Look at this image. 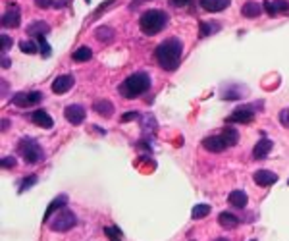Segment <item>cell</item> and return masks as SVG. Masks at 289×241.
Wrapping results in <instances>:
<instances>
[{
	"label": "cell",
	"mask_w": 289,
	"mask_h": 241,
	"mask_svg": "<svg viewBox=\"0 0 289 241\" xmlns=\"http://www.w3.org/2000/svg\"><path fill=\"white\" fill-rule=\"evenodd\" d=\"M181 52H183V41L177 37H170L156 46L154 56H156V62L160 64L162 70L173 71L181 64Z\"/></svg>",
	"instance_id": "1"
},
{
	"label": "cell",
	"mask_w": 289,
	"mask_h": 241,
	"mask_svg": "<svg viewBox=\"0 0 289 241\" xmlns=\"http://www.w3.org/2000/svg\"><path fill=\"white\" fill-rule=\"evenodd\" d=\"M148 89H150V75L146 71H137V73H131L130 77H126L120 83L118 93L124 99H137V97L144 95Z\"/></svg>",
	"instance_id": "2"
},
{
	"label": "cell",
	"mask_w": 289,
	"mask_h": 241,
	"mask_svg": "<svg viewBox=\"0 0 289 241\" xmlns=\"http://www.w3.org/2000/svg\"><path fill=\"white\" fill-rule=\"evenodd\" d=\"M166 25H168V14L164 10H146L139 19V27L148 37L158 35Z\"/></svg>",
	"instance_id": "3"
},
{
	"label": "cell",
	"mask_w": 289,
	"mask_h": 241,
	"mask_svg": "<svg viewBox=\"0 0 289 241\" xmlns=\"http://www.w3.org/2000/svg\"><path fill=\"white\" fill-rule=\"evenodd\" d=\"M17 153L23 156V160L27 164H35L39 160H43V149L41 145L35 141L33 137H23L21 141L17 143Z\"/></svg>",
	"instance_id": "4"
},
{
	"label": "cell",
	"mask_w": 289,
	"mask_h": 241,
	"mask_svg": "<svg viewBox=\"0 0 289 241\" xmlns=\"http://www.w3.org/2000/svg\"><path fill=\"white\" fill-rule=\"evenodd\" d=\"M262 100H257L255 104H241L237 106L228 118V124H251L255 120V110H262Z\"/></svg>",
	"instance_id": "5"
},
{
	"label": "cell",
	"mask_w": 289,
	"mask_h": 241,
	"mask_svg": "<svg viewBox=\"0 0 289 241\" xmlns=\"http://www.w3.org/2000/svg\"><path fill=\"white\" fill-rule=\"evenodd\" d=\"M48 222H50V230L52 232H70L77 224V216L72 211H68V209H62Z\"/></svg>",
	"instance_id": "6"
},
{
	"label": "cell",
	"mask_w": 289,
	"mask_h": 241,
	"mask_svg": "<svg viewBox=\"0 0 289 241\" xmlns=\"http://www.w3.org/2000/svg\"><path fill=\"white\" fill-rule=\"evenodd\" d=\"M43 100V93L39 91H19L12 97V104L19 106V108H29V106H35Z\"/></svg>",
	"instance_id": "7"
},
{
	"label": "cell",
	"mask_w": 289,
	"mask_h": 241,
	"mask_svg": "<svg viewBox=\"0 0 289 241\" xmlns=\"http://www.w3.org/2000/svg\"><path fill=\"white\" fill-rule=\"evenodd\" d=\"M64 118H66L72 126H81L87 118L85 108H83L81 104H70V106H66V110H64Z\"/></svg>",
	"instance_id": "8"
},
{
	"label": "cell",
	"mask_w": 289,
	"mask_h": 241,
	"mask_svg": "<svg viewBox=\"0 0 289 241\" xmlns=\"http://www.w3.org/2000/svg\"><path fill=\"white\" fill-rule=\"evenodd\" d=\"M202 149H206L208 153H222V151L228 149V143H226V139L222 137V133H218V135H208V137L202 139Z\"/></svg>",
	"instance_id": "9"
},
{
	"label": "cell",
	"mask_w": 289,
	"mask_h": 241,
	"mask_svg": "<svg viewBox=\"0 0 289 241\" xmlns=\"http://www.w3.org/2000/svg\"><path fill=\"white\" fill-rule=\"evenodd\" d=\"M73 85H75V79H73L72 73L58 75L56 79L52 81V93H56V95H66Z\"/></svg>",
	"instance_id": "10"
},
{
	"label": "cell",
	"mask_w": 289,
	"mask_h": 241,
	"mask_svg": "<svg viewBox=\"0 0 289 241\" xmlns=\"http://www.w3.org/2000/svg\"><path fill=\"white\" fill-rule=\"evenodd\" d=\"M29 120H31L35 126H39V128H43V129H50L54 126V120H52L50 114L46 112V110H43V108H39V110L29 114Z\"/></svg>",
	"instance_id": "11"
},
{
	"label": "cell",
	"mask_w": 289,
	"mask_h": 241,
	"mask_svg": "<svg viewBox=\"0 0 289 241\" xmlns=\"http://www.w3.org/2000/svg\"><path fill=\"white\" fill-rule=\"evenodd\" d=\"M2 27L6 29H15L19 25V21H21V14H19V8L17 6H12V8H8L4 15H2Z\"/></svg>",
	"instance_id": "12"
},
{
	"label": "cell",
	"mask_w": 289,
	"mask_h": 241,
	"mask_svg": "<svg viewBox=\"0 0 289 241\" xmlns=\"http://www.w3.org/2000/svg\"><path fill=\"white\" fill-rule=\"evenodd\" d=\"M253 180L260 187H270V185H274L278 182V174H274V172L270 170H257L253 174Z\"/></svg>",
	"instance_id": "13"
},
{
	"label": "cell",
	"mask_w": 289,
	"mask_h": 241,
	"mask_svg": "<svg viewBox=\"0 0 289 241\" xmlns=\"http://www.w3.org/2000/svg\"><path fill=\"white\" fill-rule=\"evenodd\" d=\"M272 147H274V143L270 141L268 137L262 135V139H260V141L255 145V149H253V156H255L257 160H262V158H266V156L272 153Z\"/></svg>",
	"instance_id": "14"
},
{
	"label": "cell",
	"mask_w": 289,
	"mask_h": 241,
	"mask_svg": "<svg viewBox=\"0 0 289 241\" xmlns=\"http://www.w3.org/2000/svg\"><path fill=\"white\" fill-rule=\"evenodd\" d=\"M66 205H68V195H58V197L48 205V209L44 211L43 222H48V220L52 218V214H56L58 211H62Z\"/></svg>",
	"instance_id": "15"
},
{
	"label": "cell",
	"mask_w": 289,
	"mask_h": 241,
	"mask_svg": "<svg viewBox=\"0 0 289 241\" xmlns=\"http://www.w3.org/2000/svg\"><path fill=\"white\" fill-rule=\"evenodd\" d=\"M231 0H199V4H201L202 10H206V12H222V10H226L228 6H230Z\"/></svg>",
	"instance_id": "16"
},
{
	"label": "cell",
	"mask_w": 289,
	"mask_h": 241,
	"mask_svg": "<svg viewBox=\"0 0 289 241\" xmlns=\"http://www.w3.org/2000/svg\"><path fill=\"white\" fill-rule=\"evenodd\" d=\"M50 31V27H48V23L46 21H35V23H31L27 27V35L29 39H39V37H44L46 33Z\"/></svg>",
	"instance_id": "17"
},
{
	"label": "cell",
	"mask_w": 289,
	"mask_h": 241,
	"mask_svg": "<svg viewBox=\"0 0 289 241\" xmlns=\"http://www.w3.org/2000/svg\"><path fill=\"white\" fill-rule=\"evenodd\" d=\"M228 203H230L231 207H235V209H245L247 203H249V197H247L245 191H231L230 195H228Z\"/></svg>",
	"instance_id": "18"
},
{
	"label": "cell",
	"mask_w": 289,
	"mask_h": 241,
	"mask_svg": "<svg viewBox=\"0 0 289 241\" xmlns=\"http://www.w3.org/2000/svg\"><path fill=\"white\" fill-rule=\"evenodd\" d=\"M262 6H260L259 2H245L243 6H241V15L243 17H249V19H253V17H259L262 14Z\"/></svg>",
	"instance_id": "19"
},
{
	"label": "cell",
	"mask_w": 289,
	"mask_h": 241,
	"mask_svg": "<svg viewBox=\"0 0 289 241\" xmlns=\"http://www.w3.org/2000/svg\"><path fill=\"white\" fill-rule=\"evenodd\" d=\"M239 218L235 216V214H231V213H220V216H218V224L222 228H226V230H231V228H235V226H239Z\"/></svg>",
	"instance_id": "20"
},
{
	"label": "cell",
	"mask_w": 289,
	"mask_h": 241,
	"mask_svg": "<svg viewBox=\"0 0 289 241\" xmlns=\"http://www.w3.org/2000/svg\"><path fill=\"white\" fill-rule=\"evenodd\" d=\"M93 110L97 114H101V116H104V118H110L114 114V104L110 100H97L93 104Z\"/></svg>",
	"instance_id": "21"
},
{
	"label": "cell",
	"mask_w": 289,
	"mask_h": 241,
	"mask_svg": "<svg viewBox=\"0 0 289 241\" xmlns=\"http://www.w3.org/2000/svg\"><path fill=\"white\" fill-rule=\"evenodd\" d=\"M222 137L226 139L228 147H233V145H237V141H239V131L235 128H231V126H228V128L222 129Z\"/></svg>",
	"instance_id": "22"
},
{
	"label": "cell",
	"mask_w": 289,
	"mask_h": 241,
	"mask_svg": "<svg viewBox=\"0 0 289 241\" xmlns=\"http://www.w3.org/2000/svg\"><path fill=\"white\" fill-rule=\"evenodd\" d=\"M73 62H89L93 58V50L89 46H79L77 50H73Z\"/></svg>",
	"instance_id": "23"
},
{
	"label": "cell",
	"mask_w": 289,
	"mask_h": 241,
	"mask_svg": "<svg viewBox=\"0 0 289 241\" xmlns=\"http://www.w3.org/2000/svg\"><path fill=\"white\" fill-rule=\"evenodd\" d=\"M208 214H210V205L201 203V205H195V207H193L191 218H193V220H202V218H206Z\"/></svg>",
	"instance_id": "24"
},
{
	"label": "cell",
	"mask_w": 289,
	"mask_h": 241,
	"mask_svg": "<svg viewBox=\"0 0 289 241\" xmlns=\"http://www.w3.org/2000/svg\"><path fill=\"white\" fill-rule=\"evenodd\" d=\"M95 37H97L101 43H112V41H114V29L99 27L97 29V33H95Z\"/></svg>",
	"instance_id": "25"
},
{
	"label": "cell",
	"mask_w": 289,
	"mask_h": 241,
	"mask_svg": "<svg viewBox=\"0 0 289 241\" xmlns=\"http://www.w3.org/2000/svg\"><path fill=\"white\" fill-rule=\"evenodd\" d=\"M243 95H247V89H239V91H233V87H226L222 91V99H230V100H239Z\"/></svg>",
	"instance_id": "26"
},
{
	"label": "cell",
	"mask_w": 289,
	"mask_h": 241,
	"mask_svg": "<svg viewBox=\"0 0 289 241\" xmlns=\"http://www.w3.org/2000/svg\"><path fill=\"white\" fill-rule=\"evenodd\" d=\"M19 50L25 52V54H35V52H39V46H37L35 41L25 39V41H19Z\"/></svg>",
	"instance_id": "27"
},
{
	"label": "cell",
	"mask_w": 289,
	"mask_h": 241,
	"mask_svg": "<svg viewBox=\"0 0 289 241\" xmlns=\"http://www.w3.org/2000/svg\"><path fill=\"white\" fill-rule=\"evenodd\" d=\"M216 31H220V23H216V21H204V23H201L202 37H206L210 33H216Z\"/></svg>",
	"instance_id": "28"
},
{
	"label": "cell",
	"mask_w": 289,
	"mask_h": 241,
	"mask_svg": "<svg viewBox=\"0 0 289 241\" xmlns=\"http://www.w3.org/2000/svg\"><path fill=\"white\" fill-rule=\"evenodd\" d=\"M104 234L110 238V241H122V230L118 226H106Z\"/></svg>",
	"instance_id": "29"
},
{
	"label": "cell",
	"mask_w": 289,
	"mask_h": 241,
	"mask_svg": "<svg viewBox=\"0 0 289 241\" xmlns=\"http://www.w3.org/2000/svg\"><path fill=\"white\" fill-rule=\"evenodd\" d=\"M276 14H288L289 12V0H274L272 2Z\"/></svg>",
	"instance_id": "30"
},
{
	"label": "cell",
	"mask_w": 289,
	"mask_h": 241,
	"mask_svg": "<svg viewBox=\"0 0 289 241\" xmlns=\"http://www.w3.org/2000/svg\"><path fill=\"white\" fill-rule=\"evenodd\" d=\"M143 129H144V133H152V131L156 129V120H154V116H144Z\"/></svg>",
	"instance_id": "31"
},
{
	"label": "cell",
	"mask_w": 289,
	"mask_h": 241,
	"mask_svg": "<svg viewBox=\"0 0 289 241\" xmlns=\"http://www.w3.org/2000/svg\"><path fill=\"white\" fill-rule=\"evenodd\" d=\"M35 184H37V176H35V174H31V176H27V178H23V184L19 185V193H23L25 189L33 187Z\"/></svg>",
	"instance_id": "32"
},
{
	"label": "cell",
	"mask_w": 289,
	"mask_h": 241,
	"mask_svg": "<svg viewBox=\"0 0 289 241\" xmlns=\"http://www.w3.org/2000/svg\"><path fill=\"white\" fill-rule=\"evenodd\" d=\"M37 41L41 43V54H43L44 58H48V56H50V52H52V50H50V46H48V43L44 41V37H39Z\"/></svg>",
	"instance_id": "33"
},
{
	"label": "cell",
	"mask_w": 289,
	"mask_h": 241,
	"mask_svg": "<svg viewBox=\"0 0 289 241\" xmlns=\"http://www.w3.org/2000/svg\"><path fill=\"white\" fill-rule=\"evenodd\" d=\"M15 164H17V160H15L14 156H4L2 158V168H15Z\"/></svg>",
	"instance_id": "34"
},
{
	"label": "cell",
	"mask_w": 289,
	"mask_h": 241,
	"mask_svg": "<svg viewBox=\"0 0 289 241\" xmlns=\"http://www.w3.org/2000/svg\"><path fill=\"white\" fill-rule=\"evenodd\" d=\"M0 39H2V52H6V50H8L10 46H12V39H10V37H8L6 33H4V35H2Z\"/></svg>",
	"instance_id": "35"
},
{
	"label": "cell",
	"mask_w": 289,
	"mask_h": 241,
	"mask_svg": "<svg viewBox=\"0 0 289 241\" xmlns=\"http://www.w3.org/2000/svg\"><path fill=\"white\" fill-rule=\"evenodd\" d=\"M135 118H139V114L137 112H126L122 118H120V122H122V124H126V122H131V120H135Z\"/></svg>",
	"instance_id": "36"
},
{
	"label": "cell",
	"mask_w": 289,
	"mask_h": 241,
	"mask_svg": "<svg viewBox=\"0 0 289 241\" xmlns=\"http://www.w3.org/2000/svg\"><path fill=\"white\" fill-rule=\"evenodd\" d=\"M280 122H282L286 128H289V108H286V110L280 112Z\"/></svg>",
	"instance_id": "37"
},
{
	"label": "cell",
	"mask_w": 289,
	"mask_h": 241,
	"mask_svg": "<svg viewBox=\"0 0 289 241\" xmlns=\"http://www.w3.org/2000/svg\"><path fill=\"white\" fill-rule=\"evenodd\" d=\"M35 4L39 8H48V6H52V0H35Z\"/></svg>",
	"instance_id": "38"
},
{
	"label": "cell",
	"mask_w": 289,
	"mask_h": 241,
	"mask_svg": "<svg viewBox=\"0 0 289 241\" xmlns=\"http://www.w3.org/2000/svg\"><path fill=\"white\" fill-rule=\"evenodd\" d=\"M70 4V0H52V6L54 8H64V6H68Z\"/></svg>",
	"instance_id": "39"
},
{
	"label": "cell",
	"mask_w": 289,
	"mask_h": 241,
	"mask_svg": "<svg viewBox=\"0 0 289 241\" xmlns=\"http://www.w3.org/2000/svg\"><path fill=\"white\" fill-rule=\"evenodd\" d=\"M191 0H172L173 6H187Z\"/></svg>",
	"instance_id": "40"
},
{
	"label": "cell",
	"mask_w": 289,
	"mask_h": 241,
	"mask_svg": "<svg viewBox=\"0 0 289 241\" xmlns=\"http://www.w3.org/2000/svg\"><path fill=\"white\" fill-rule=\"evenodd\" d=\"M2 68H10V58L2 56Z\"/></svg>",
	"instance_id": "41"
},
{
	"label": "cell",
	"mask_w": 289,
	"mask_h": 241,
	"mask_svg": "<svg viewBox=\"0 0 289 241\" xmlns=\"http://www.w3.org/2000/svg\"><path fill=\"white\" fill-rule=\"evenodd\" d=\"M214 241H230V240H226V238H218V240H214Z\"/></svg>",
	"instance_id": "42"
},
{
	"label": "cell",
	"mask_w": 289,
	"mask_h": 241,
	"mask_svg": "<svg viewBox=\"0 0 289 241\" xmlns=\"http://www.w3.org/2000/svg\"><path fill=\"white\" fill-rule=\"evenodd\" d=\"M251 241H257V240H251Z\"/></svg>",
	"instance_id": "43"
},
{
	"label": "cell",
	"mask_w": 289,
	"mask_h": 241,
	"mask_svg": "<svg viewBox=\"0 0 289 241\" xmlns=\"http://www.w3.org/2000/svg\"><path fill=\"white\" fill-rule=\"evenodd\" d=\"M85 2H89V0H85Z\"/></svg>",
	"instance_id": "44"
},
{
	"label": "cell",
	"mask_w": 289,
	"mask_h": 241,
	"mask_svg": "<svg viewBox=\"0 0 289 241\" xmlns=\"http://www.w3.org/2000/svg\"><path fill=\"white\" fill-rule=\"evenodd\" d=\"M193 241H195V240H193Z\"/></svg>",
	"instance_id": "45"
}]
</instances>
